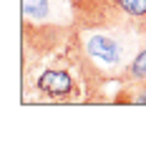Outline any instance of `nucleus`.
I'll use <instances>...</instances> for the list:
<instances>
[{
	"label": "nucleus",
	"instance_id": "obj_1",
	"mask_svg": "<svg viewBox=\"0 0 146 146\" xmlns=\"http://www.w3.org/2000/svg\"><path fill=\"white\" fill-rule=\"evenodd\" d=\"M71 23L78 30H133L146 40V0H68Z\"/></svg>",
	"mask_w": 146,
	"mask_h": 146
},
{
	"label": "nucleus",
	"instance_id": "obj_2",
	"mask_svg": "<svg viewBox=\"0 0 146 146\" xmlns=\"http://www.w3.org/2000/svg\"><path fill=\"white\" fill-rule=\"evenodd\" d=\"M76 33H78V40L83 45V50L98 66L108 68L106 73L111 76V81L113 78L121 81V73L131 60L129 56H131V45H133L136 33L133 30H116V28H96V30L76 28Z\"/></svg>",
	"mask_w": 146,
	"mask_h": 146
},
{
	"label": "nucleus",
	"instance_id": "obj_3",
	"mask_svg": "<svg viewBox=\"0 0 146 146\" xmlns=\"http://www.w3.org/2000/svg\"><path fill=\"white\" fill-rule=\"evenodd\" d=\"M35 93L40 101L48 103H78L81 101V76L71 73L63 66L43 68L40 76L35 78Z\"/></svg>",
	"mask_w": 146,
	"mask_h": 146
},
{
	"label": "nucleus",
	"instance_id": "obj_4",
	"mask_svg": "<svg viewBox=\"0 0 146 146\" xmlns=\"http://www.w3.org/2000/svg\"><path fill=\"white\" fill-rule=\"evenodd\" d=\"M111 103H131V106H146V81L136 83H121L118 93L111 98Z\"/></svg>",
	"mask_w": 146,
	"mask_h": 146
},
{
	"label": "nucleus",
	"instance_id": "obj_5",
	"mask_svg": "<svg viewBox=\"0 0 146 146\" xmlns=\"http://www.w3.org/2000/svg\"><path fill=\"white\" fill-rule=\"evenodd\" d=\"M136 81H146V43L136 50V56L129 60V66L121 73L118 83H136Z\"/></svg>",
	"mask_w": 146,
	"mask_h": 146
},
{
	"label": "nucleus",
	"instance_id": "obj_6",
	"mask_svg": "<svg viewBox=\"0 0 146 146\" xmlns=\"http://www.w3.org/2000/svg\"><path fill=\"white\" fill-rule=\"evenodd\" d=\"M50 15V0H23V20L45 23Z\"/></svg>",
	"mask_w": 146,
	"mask_h": 146
}]
</instances>
